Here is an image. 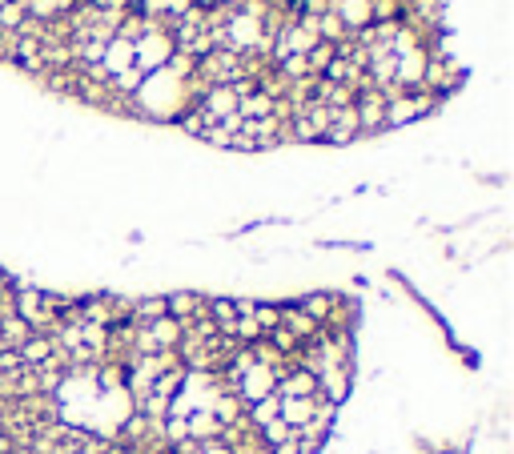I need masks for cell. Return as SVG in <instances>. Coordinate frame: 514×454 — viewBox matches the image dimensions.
<instances>
[{
    "mask_svg": "<svg viewBox=\"0 0 514 454\" xmlns=\"http://www.w3.org/2000/svg\"><path fill=\"white\" fill-rule=\"evenodd\" d=\"M434 97H418V93H394L386 97V129H402L410 121H418L422 113H430Z\"/></svg>",
    "mask_w": 514,
    "mask_h": 454,
    "instance_id": "6da1fadb",
    "label": "cell"
}]
</instances>
